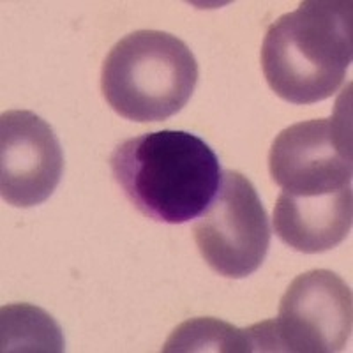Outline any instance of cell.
I'll use <instances>...</instances> for the list:
<instances>
[{
  "label": "cell",
  "mask_w": 353,
  "mask_h": 353,
  "mask_svg": "<svg viewBox=\"0 0 353 353\" xmlns=\"http://www.w3.org/2000/svg\"><path fill=\"white\" fill-rule=\"evenodd\" d=\"M117 184L143 216L182 225L207 210L221 185L219 159L188 131L145 132L113 150Z\"/></svg>",
  "instance_id": "6da1fadb"
},
{
  "label": "cell",
  "mask_w": 353,
  "mask_h": 353,
  "mask_svg": "<svg viewBox=\"0 0 353 353\" xmlns=\"http://www.w3.org/2000/svg\"><path fill=\"white\" fill-rule=\"evenodd\" d=\"M352 2L305 0L265 34L261 69L276 96L313 105L339 90L353 57Z\"/></svg>",
  "instance_id": "7a4b0ae2"
},
{
  "label": "cell",
  "mask_w": 353,
  "mask_h": 353,
  "mask_svg": "<svg viewBox=\"0 0 353 353\" xmlns=\"http://www.w3.org/2000/svg\"><path fill=\"white\" fill-rule=\"evenodd\" d=\"M198 81L188 44L161 30H137L110 50L101 69V90L128 121L161 122L181 112Z\"/></svg>",
  "instance_id": "3957f363"
},
{
  "label": "cell",
  "mask_w": 353,
  "mask_h": 353,
  "mask_svg": "<svg viewBox=\"0 0 353 353\" xmlns=\"http://www.w3.org/2000/svg\"><path fill=\"white\" fill-rule=\"evenodd\" d=\"M352 290L330 270H311L293 279L276 320L249 327L253 352L334 353L352 337Z\"/></svg>",
  "instance_id": "277c9868"
},
{
  "label": "cell",
  "mask_w": 353,
  "mask_h": 353,
  "mask_svg": "<svg viewBox=\"0 0 353 353\" xmlns=\"http://www.w3.org/2000/svg\"><path fill=\"white\" fill-rule=\"evenodd\" d=\"M201 256L217 274L242 279L260 269L270 248L269 217L256 189L239 172L223 173L216 196L193 228Z\"/></svg>",
  "instance_id": "5b68a950"
},
{
  "label": "cell",
  "mask_w": 353,
  "mask_h": 353,
  "mask_svg": "<svg viewBox=\"0 0 353 353\" xmlns=\"http://www.w3.org/2000/svg\"><path fill=\"white\" fill-rule=\"evenodd\" d=\"M345 97L329 119L293 124L269 154V170L283 191L318 194L352 188V117Z\"/></svg>",
  "instance_id": "8992f818"
},
{
  "label": "cell",
  "mask_w": 353,
  "mask_h": 353,
  "mask_svg": "<svg viewBox=\"0 0 353 353\" xmlns=\"http://www.w3.org/2000/svg\"><path fill=\"white\" fill-rule=\"evenodd\" d=\"M64 170L59 138L36 113L11 110L0 117V194L14 207L48 200Z\"/></svg>",
  "instance_id": "52a82bcc"
},
{
  "label": "cell",
  "mask_w": 353,
  "mask_h": 353,
  "mask_svg": "<svg viewBox=\"0 0 353 353\" xmlns=\"http://www.w3.org/2000/svg\"><path fill=\"white\" fill-rule=\"evenodd\" d=\"M352 188L318 194L283 191L274 207L276 235L295 251L314 254L341 244L352 230Z\"/></svg>",
  "instance_id": "ba28073f"
},
{
  "label": "cell",
  "mask_w": 353,
  "mask_h": 353,
  "mask_svg": "<svg viewBox=\"0 0 353 353\" xmlns=\"http://www.w3.org/2000/svg\"><path fill=\"white\" fill-rule=\"evenodd\" d=\"M61 329L52 316L32 305L2 307V352H62Z\"/></svg>",
  "instance_id": "9c48e42d"
},
{
  "label": "cell",
  "mask_w": 353,
  "mask_h": 353,
  "mask_svg": "<svg viewBox=\"0 0 353 353\" xmlns=\"http://www.w3.org/2000/svg\"><path fill=\"white\" fill-rule=\"evenodd\" d=\"M163 352L251 353L253 345L248 329H237L216 318H196L176 327L166 345L163 346Z\"/></svg>",
  "instance_id": "30bf717a"
}]
</instances>
